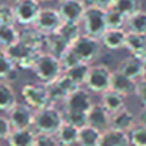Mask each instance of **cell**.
Listing matches in <instances>:
<instances>
[{"label": "cell", "instance_id": "cell-1", "mask_svg": "<svg viewBox=\"0 0 146 146\" xmlns=\"http://www.w3.org/2000/svg\"><path fill=\"white\" fill-rule=\"evenodd\" d=\"M64 121L63 111H60L54 104L35 110V119H33V129L36 132L55 133L61 123Z\"/></svg>", "mask_w": 146, "mask_h": 146}, {"label": "cell", "instance_id": "cell-2", "mask_svg": "<svg viewBox=\"0 0 146 146\" xmlns=\"http://www.w3.org/2000/svg\"><path fill=\"white\" fill-rule=\"evenodd\" d=\"M33 72L42 83H50L63 74V66L57 55L50 52H42L33 68Z\"/></svg>", "mask_w": 146, "mask_h": 146}, {"label": "cell", "instance_id": "cell-3", "mask_svg": "<svg viewBox=\"0 0 146 146\" xmlns=\"http://www.w3.org/2000/svg\"><path fill=\"white\" fill-rule=\"evenodd\" d=\"M71 49L76 52V55L82 63H91L101 54V41L99 38L83 33L71 42Z\"/></svg>", "mask_w": 146, "mask_h": 146}, {"label": "cell", "instance_id": "cell-4", "mask_svg": "<svg viewBox=\"0 0 146 146\" xmlns=\"http://www.w3.org/2000/svg\"><path fill=\"white\" fill-rule=\"evenodd\" d=\"M105 11L107 10L98 7V5L85 10V14L82 17V25H83V32L86 35L94 36V38H101V35L107 30Z\"/></svg>", "mask_w": 146, "mask_h": 146}, {"label": "cell", "instance_id": "cell-5", "mask_svg": "<svg viewBox=\"0 0 146 146\" xmlns=\"http://www.w3.org/2000/svg\"><path fill=\"white\" fill-rule=\"evenodd\" d=\"M5 50L11 57V60L16 63V66L21 68V69H33L39 58V55L42 54V52L35 50V49L22 44L21 41H17L16 44L7 47Z\"/></svg>", "mask_w": 146, "mask_h": 146}, {"label": "cell", "instance_id": "cell-6", "mask_svg": "<svg viewBox=\"0 0 146 146\" xmlns=\"http://www.w3.org/2000/svg\"><path fill=\"white\" fill-rule=\"evenodd\" d=\"M110 80H111V71L107 64H93V66H90L85 86L91 93L102 94L104 91L110 90Z\"/></svg>", "mask_w": 146, "mask_h": 146}, {"label": "cell", "instance_id": "cell-7", "mask_svg": "<svg viewBox=\"0 0 146 146\" xmlns=\"http://www.w3.org/2000/svg\"><path fill=\"white\" fill-rule=\"evenodd\" d=\"M21 94L27 105L33 108V110H39V108L50 105V99H49L47 86L44 83L38 85V83H25L21 88Z\"/></svg>", "mask_w": 146, "mask_h": 146}, {"label": "cell", "instance_id": "cell-8", "mask_svg": "<svg viewBox=\"0 0 146 146\" xmlns=\"http://www.w3.org/2000/svg\"><path fill=\"white\" fill-rule=\"evenodd\" d=\"M47 86V93H49V99H50V104H57V102H64V99L74 91V90L79 88L74 80H71L66 74H61L57 80L50 83H44Z\"/></svg>", "mask_w": 146, "mask_h": 146}, {"label": "cell", "instance_id": "cell-9", "mask_svg": "<svg viewBox=\"0 0 146 146\" xmlns=\"http://www.w3.org/2000/svg\"><path fill=\"white\" fill-rule=\"evenodd\" d=\"M61 24H63V19H61L58 10H52V8H44L42 10L41 8L33 27L36 30H39L41 33H44V35H52V33H57L60 30Z\"/></svg>", "mask_w": 146, "mask_h": 146}, {"label": "cell", "instance_id": "cell-10", "mask_svg": "<svg viewBox=\"0 0 146 146\" xmlns=\"http://www.w3.org/2000/svg\"><path fill=\"white\" fill-rule=\"evenodd\" d=\"M64 111H80V113H88L91 105L94 104L91 98V91L88 88H82L79 86L74 90L66 99H64Z\"/></svg>", "mask_w": 146, "mask_h": 146}, {"label": "cell", "instance_id": "cell-11", "mask_svg": "<svg viewBox=\"0 0 146 146\" xmlns=\"http://www.w3.org/2000/svg\"><path fill=\"white\" fill-rule=\"evenodd\" d=\"M8 119H10L13 129H24V127H33L35 119V110L25 102H16L8 110Z\"/></svg>", "mask_w": 146, "mask_h": 146}, {"label": "cell", "instance_id": "cell-12", "mask_svg": "<svg viewBox=\"0 0 146 146\" xmlns=\"http://www.w3.org/2000/svg\"><path fill=\"white\" fill-rule=\"evenodd\" d=\"M41 7H39V0H17L14 13H16V22L24 27H30L35 24L38 17Z\"/></svg>", "mask_w": 146, "mask_h": 146}, {"label": "cell", "instance_id": "cell-13", "mask_svg": "<svg viewBox=\"0 0 146 146\" xmlns=\"http://www.w3.org/2000/svg\"><path fill=\"white\" fill-rule=\"evenodd\" d=\"M85 5L82 3V0H61L60 3V16L63 22H82V17L85 14Z\"/></svg>", "mask_w": 146, "mask_h": 146}, {"label": "cell", "instance_id": "cell-14", "mask_svg": "<svg viewBox=\"0 0 146 146\" xmlns=\"http://www.w3.org/2000/svg\"><path fill=\"white\" fill-rule=\"evenodd\" d=\"M86 121H88L90 126L104 132L105 129L110 127V113L105 110L102 104H93L86 113Z\"/></svg>", "mask_w": 146, "mask_h": 146}, {"label": "cell", "instance_id": "cell-15", "mask_svg": "<svg viewBox=\"0 0 146 146\" xmlns=\"http://www.w3.org/2000/svg\"><path fill=\"white\" fill-rule=\"evenodd\" d=\"M126 35H127V32L124 30V27L123 29H107L101 35L99 41L108 50H119L126 44Z\"/></svg>", "mask_w": 146, "mask_h": 146}, {"label": "cell", "instance_id": "cell-16", "mask_svg": "<svg viewBox=\"0 0 146 146\" xmlns=\"http://www.w3.org/2000/svg\"><path fill=\"white\" fill-rule=\"evenodd\" d=\"M137 80H132L130 77H127L126 74H123L119 69L111 72V80H110V88L115 91L121 93L123 96H129L132 93H135Z\"/></svg>", "mask_w": 146, "mask_h": 146}, {"label": "cell", "instance_id": "cell-17", "mask_svg": "<svg viewBox=\"0 0 146 146\" xmlns=\"http://www.w3.org/2000/svg\"><path fill=\"white\" fill-rule=\"evenodd\" d=\"M135 116L129 108L123 107L121 110L115 111L110 115V127L118 130H123V132H129L133 126H135Z\"/></svg>", "mask_w": 146, "mask_h": 146}, {"label": "cell", "instance_id": "cell-18", "mask_svg": "<svg viewBox=\"0 0 146 146\" xmlns=\"http://www.w3.org/2000/svg\"><path fill=\"white\" fill-rule=\"evenodd\" d=\"M129 145V133L123 130L108 127L101 133L98 146H127Z\"/></svg>", "mask_w": 146, "mask_h": 146}, {"label": "cell", "instance_id": "cell-19", "mask_svg": "<svg viewBox=\"0 0 146 146\" xmlns=\"http://www.w3.org/2000/svg\"><path fill=\"white\" fill-rule=\"evenodd\" d=\"M35 135L36 130H33L32 127L13 129L7 141L10 146H33L35 145Z\"/></svg>", "mask_w": 146, "mask_h": 146}, {"label": "cell", "instance_id": "cell-20", "mask_svg": "<svg viewBox=\"0 0 146 146\" xmlns=\"http://www.w3.org/2000/svg\"><path fill=\"white\" fill-rule=\"evenodd\" d=\"M101 104L111 115V113H115V111L121 110L124 107V104H126V96H123L121 93H118V91L110 88L101 94Z\"/></svg>", "mask_w": 146, "mask_h": 146}, {"label": "cell", "instance_id": "cell-21", "mask_svg": "<svg viewBox=\"0 0 146 146\" xmlns=\"http://www.w3.org/2000/svg\"><path fill=\"white\" fill-rule=\"evenodd\" d=\"M55 137H57L60 145L72 146L77 143V138H79V127L68 123V121H63L61 126L58 127V130L55 132Z\"/></svg>", "mask_w": 146, "mask_h": 146}, {"label": "cell", "instance_id": "cell-22", "mask_svg": "<svg viewBox=\"0 0 146 146\" xmlns=\"http://www.w3.org/2000/svg\"><path fill=\"white\" fill-rule=\"evenodd\" d=\"M101 130L96 127L85 124V126L79 127V138H77V145L80 146H98L99 140H101Z\"/></svg>", "mask_w": 146, "mask_h": 146}, {"label": "cell", "instance_id": "cell-23", "mask_svg": "<svg viewBox=\"0 0 146 146\" xmlns=\"http://www.w3.org/2000/svg\"><path fill=\"white\" fill-rule=\"evenodd\" d=\"M118 69H119L123 74H126L127 77H130L132 80H138V79H141L143 61L132 55V57H127L126 60L121 61Z\"/></svg>", "mask_w": 146, "mask_h": 146}, {"label": "cell", "instance_id": "cell-24", "mask_svg": "<svg viewBox=\"0 0 146 146\" xmlns=\"http://www.w3.org/2000/svg\"><path fill=\"white\" fill-rule=\"evenodd\" d=\"M16 63L11 60L5 49L0 47V80H10L16 77Z\"/></svg>", "mask_w": 146, "mask_h": 146}, {"label": "cell", "instance_id": "cell-25", "mask_svg": "<svg viewBox=\"0 0 146 146\" xmlns=\"http://www.w3.org/2000/svg\"><path fill=\"white\" fill-rule=\"evenodd\" d=\"M16 93L8 82L0 80V111H8L16 104Z\"/></svg>", "mask_w": 146, "mask_h": 146}, {"label": "cell", "instance_id": "cell-26", "mask_svg": "<svg viewBox=\"0 0 146 146\" xmlns=\"http://www.w3.org/2000/svg\"><path fill=\"white\" fill-rule=\"evenodd\" d=\"M90 63H79L76 66L69 68V69H64L63 72L69 77L71 80L77 83L79 86H83L86 82V77H88V71H90Z\"/></svg>", "mask_w": 146, "mask_h": 146}, {"label": "cell", "instance_id": "cell-27", "mask_svg": "<svg viewBox=\"0 0 146 146\" xmlns=\"http://www.w3.org/2000/svg\"><path fill=\"white\" fill-rule=\"evenodd\" d=\"M126 25H127V30H129V32L146 35V11L138 10L137 13L130 14L126 19Z\"/></svg>", "mask_w": 146, "mask_h": 146}, {"label": "cell", "instance_id": "cell-28", "mask_svg": "<svg viewBox=\"0 0 146 146\" xmlns=\"http://www.w3.org/2000/svg\"><path fill=\"white\" fill-rule=\"evenodd\" d=\"M19 30L14 25H0V47L7 49L19 41Z\"/></svg>", "mask_w": 146, "mask_h": 146}, {"label": "cell", "instance_id": "cell-29", "mask_svg": "<svg viewBox=\"0 0 146 146\" xmlns=\"http://www.w3.org/2000/svg\"><path fill=\"white\" fill-rule=\"evenodd\" d=\"M146 46V35L143 33H135V32H127L126 35V44L124 47L130 52V54H137Z\"/></svg>", "mask_w": 146, "mask_h": 146}, {"label": "cell", "instance_id": "cell-30", "mask_svg": "<svg viewBox=\"0 0 146 146\" xmlns=\"http://www.w3.org/2000/svg\"><path fill=\"white\" fill-rule=\"evenodd\" d=\"M57 33L64 39V41L69 42V44L74 41V39H77L80 35H82V32H80V25L77 22H63L61 27H60V30H58Z\"/></svg>", "mask_w": 146, "mask_h": 146}, {"label": "cell", "instance_id": "cell-31", "mask_svg": "<svg viewBox=\"0 0 146 146\" xmlns=\"http://www.w3.org/2000/svg\"><path fill=\"white\" fill-rule=\"evenodd\" d=\"M140 7H141V5H140V0H116L111 8H115V10L119 11L121 14L129 17L130 14H133L138 10H141Z\"/></svg>", "mask_w": 146, "mask_h": 146}, {"label": "cell", "instance_id": "cell-32", "mask_svg": "<svg viewBox=\"0 0 146 146\" xmlns=\"http://www.w3.org/2000/svg\"><path fill=\"white\" fill-rule=\"evenodd\" d=\"M127 17L116 11L115 8H108L105 11V21H107V29H123L126 25Z\"/></svg>", "mask_w": 146, "mask_h": 146}, {"label": "cell", "instance_id": "cell-33", "mask_svg": "<svg viewBox=\"0 0 146 146\" xmlns=\"http://www.w3.org/2000/svg\"><path fill=\"white\" fill-rule=\"evenodd\" d=\"M129 145L132 146H146V127L141 124H135L129 130Z\"/></svg>", "mask_w": 146, "mask_h": 146}, {"label": "cell", "instance_id": "cell-34", "mask_svg": "<svg viewBox=\"0 0 146 146\" xmlns=\"http://www.w3.org/2000/svg\"><path fill=\"white\" fill-rule=\"evenodd\" d=\"M58 58H60V61H61L63 71H64V69H69V68L76 66V64H79V63H82V61L79 60V57L76 55V52H74L72 49H71V46H69V47H68L66 50H64Z\"/></svg>", "mask_w": 146, "mask_h": 146}, {"label": "cell", "instance_id": "cell-35", "mask_svg": "<svg viewBox=\"0 0 146 146\" xmlns=\"http://www.w3.org/2000/svg\"><path fill=\"white\" fill-rule=\"evenodd\" d=\"M16 13L10 5H0V25H14Z\"/></svg>", "mask_w": 146, "mask_h": 146}, {"label": "cell", "instance_id": "cell-36", "mask_svg": "<svg viewBox=\"0 0 146 146\" xmlns=\"http://www.w3.org/2000/svg\"><path fill=\"white\" fill-rule=\"evenodd\" d=\"M55 133H46V132H36L35 135V145L33 146H58Z\"/></svg>", "mask_w": 146, "mask_h": 146}, {"label": "cell", "instance_id": "cell-37", "mask_svg": "<svg viewBox=\"0 0 146 146\" xmlns=\"http://www.w3.org/2000/svg\"><path fill=\"white\" fill-rule=\"evenodd\" d=\"M63 116H64V121H68V123L74 124L77 127H82L85 124H88L86 113H80V111H64Z\"/></svg>", "mask_w": 146, "mask_h": 146}, {"label": "cell", "instance_id": "cell-38", "mask_svg": "<svg viewBox=\"0 0 146 146\" xmlns=\"http://www.w3.org/2000/svg\"><path fill=\"white\" fill-rule=\"evenodd\" d=\"M11 130H13V126H11L8 116H2L0 115V140H7L10 137Z\"/></svg>", "mask_w": 146, "mask_h": 146}, {"label": "cell", "instance_id": "cell-39", "mask_svg": "<svg viewBox=\"0 0 146 146\" xmlns=\"http://www.w3.org/2000/svg\"><path fill=\"white\" fill-rule=\"evenodd\" d=\"M135 94H137V98H138V101L141 102L143 107H146V80H141V82L137 83Z\"/></svg>", "mask_w": 146, "mask_h": 146}, {"label": "cell", "instance_id": "cell-40", "mask_svg": "<svg viewBox=\"0 0 146 146\" xmlns=\"http://www.w3.org/2000/svg\"><path fill=\"white\" fill-rule=\"evenodd\" d=\"M115 2L116 0H96V5L104 8V10H108V8H111L115 5Z\"/></svg>", "mask_w": 146, "mask_h": 146}, {"label": "cell", "instance_id": "cell-41", "mask_svg": "<svg viewBox=\"0 0 146 146\" xmlns=\"http://www.w3.org/2000/svg\"><path fill=\"white\" fill-rule=\"evenodd\" d=\"M138 124L146 127V107H143V110L140 111V116H138Z\"/></svg>", "mask_w": 146, "mask_h": 146}, {"label": "cell", "instance_id": "cell-42", "mask_svg": "<svg viewBox=\"0 0 146 146\" xmlns=\"http://www.w3.org/2000/svg\"><path fill=\"white\" fill-rule=\"evenodd\" d=\"M133 57H137L138 60H141V61H146V46L141 49V50L137 52V54H133Z\"/></svg>", "mask_w": 146, "mask_h": 146}, {"label": "cell", "instance_id": "cell-43", "mask_svg": "<svg viewBox=\"0 0 146 146\" xmlns=\"http://www.w3.org/2000/svg\"><path fill=\"white\" fill-rule=\"evenodd\" d=\"M82 3L85 5V8H90V7H94L96 5V0H82Z\"/></svg>", "mask_w": 146, "mask_h": 146}, {"label": "cell", "instance_id": "cell-44", "mask_svg": "<svg viewBox=\"0 0 146 146\" xmlns=\"http://www.w3.org/2000/svg\"><path fill=\"white\" fill-rule=\"evenodd\" d=\"M141 80H146V61H143V69H141Z\"/></svg>", "mask_w": 146, "mask_h": 146}, {"label": "cell", "instance_id": "cell-45", "mask_svg": "<svg viewBox=\"0 0 146 146\" xmlns=\"http://www.w3.org/2000/svg\"><path fill=\"white\" fill-rule=\"evenodd\" d=\"M39 2H50V0H39Z\"/></svg>", "mask_w": 146, "mask_h": 146}, {"label": "cell", "instance_id": "cell-46", "mask_svg": "<svg viewBox=\"0 0 146 146\" xmlns=\"http://www.w3.org/2000/svg\"><path fill=\"white\" fill-rule=\"evenodd\" d=\"M11 2H17V0H11Z\"/></svg>", "mask_w": 146, "mask_h": 146}, {"label": "cell", "instance_id": "cell-47", "mask_svg": "<svg viewBox=\"0 0 146 146\" xmlns=\"http://www.w3.org/2000/svg\"><path fill=\"white\" fill-rule=\"evenodd\" d=\"M58 146H64V145H58Z\"/></svg>", "mask_w": 146, "mask_h": 146}, {"label": "cell", "instance_id": "cell-48", "mask_svg": "<svg viewBox=\"0 0 146 146\" xmlns=\"http://www.w3.org/2000/svg\"><path fill=\"white\" fill-rule=\"evenodd\" d=\"M60 2H61V0H60Z\"/></svg>", "mask_w": 146, "mask_h": 146}]
</instances>
